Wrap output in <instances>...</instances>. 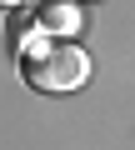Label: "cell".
<instances>
[{
    "instance_id": "obj_1",
    "label": "cell",
    "mask_w": 135,
    "mask_h": 150,
    "mask_svg": "<svg viewBox=\"0 0 135 150\" xmlns=\"http://www.w3.org/2000/svg\"><path fill=\"white\" fill-rule=\"evenodd\" d=\"M20 75L45 90V95H60V90H80L90 80V55L75 45V40H45L35 45L30 55H20Z\"/></svg>"
},
{
    "instance_id": "obj_2",
    "label": "cell",
    "mask_w": 135,
    "mask_h": 150,
    "mask_svg": "<svg viewBox=\"0 0 135 150\" xmlns=\"http://www.w3.org/2000/svg\"><path fill=\"white\" fill-rule=\"evenodd\" d=\"M30 20H35V35H45V40H75L85 30L80 0H40V10Z\"/></svg>"
},
{
    "instance_id": "obj_3",
    "label": "cell",
    "mask_w": 135,
    "mask_h": 150,
    "mask_svg": "<svg viewBox=\"0 0 135 150\" xmlns=\"http://www.w3.org/2000/svg\"><path fill=\"white\" fill-rule=\"evenodd\" d=\"M5 30H10V55L20 60V55H25V45L35 40V20H30L25 10H10V25H5Z\"/></svg>"
},
{
    "instance_id": "obj_4",
    "label": "cell",
    "mask_w": 135,
    "mask_h": 150,
    "mask_svg": "<svg viewBox=\"0 0 135 150\" xmlns=\"http://www.w3.org/2000/svg\"><path fill=\"white\" fill-rule=\"evenodd\" d=\"M20 5H30V0H0V10H20Z\"/></svg>"
}]
</instances>
